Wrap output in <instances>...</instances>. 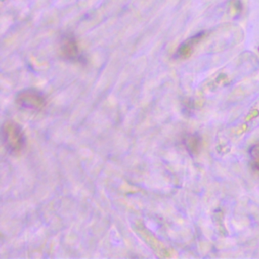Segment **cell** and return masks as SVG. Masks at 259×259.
Masks as SVG:
<instances>
[{
  "mask_svg": "<svg viewBox=\"0 0 259 259\" xmlns=\"http://www.w3.org/2000/svg\"><path fill=\"white\" fill-rule=\"evenodd\" d=\"M2 144L11 155L21 153L26 145V138L22 127L13 120H6L1 126Z\"/></svg>",
  "mask_w": 259,
  "mask_h": 259,
  "instance_id": "6da1fadb",
  "label": "cell"
},
{
  "mask_svg": "<svg viewBox=\"0 0 259 259\" xmlns=\"http://www.w3.org/2000/svg\"><path fill=\"white\" fill-rule=\"evenodd\" d=\"M16 103L22 108L38 111L47 104L46 95L36 89H23L16 94Z\"/></svg>",
  "mask_w": 259,
  "mask_h": 259,
  "instance_id": "7a4b0ae2",
  "label": "cell"
},
{
  "mask_svg": "<svg viewBox=\"0 0 259 259\" xmlns=\"http://www.w3.org/2000/svg\"><path fill=\"white\" fill-rule=\"evenodd\" d=\"M61 51L63 56L71 61H79L81 62V55L78 50V46L76 39L73 34L67 33L64 34L61 39Z\"/></svg>",
  "mask_w": 259,
  "mask_h": 259,
  "instance_id": "3957f363",
  "label": "cell"
},
{
  "mask_svg": "<svg viewBox=\"0 0 259 259\" xmlns=\"http://www.w3.org/2000/svg\"><path fill=\"white\" fill-rule=\"evenodd\" d=\"M252 157L254 159V163L256 164V166L259 168V145L254 147L253 149V153H252Z\"/></svg>",
  "mask_w": 259,
  "mask_h": 259,
  "instance_id": "277c9868",
  "label": "cell"
}]
</instances>
